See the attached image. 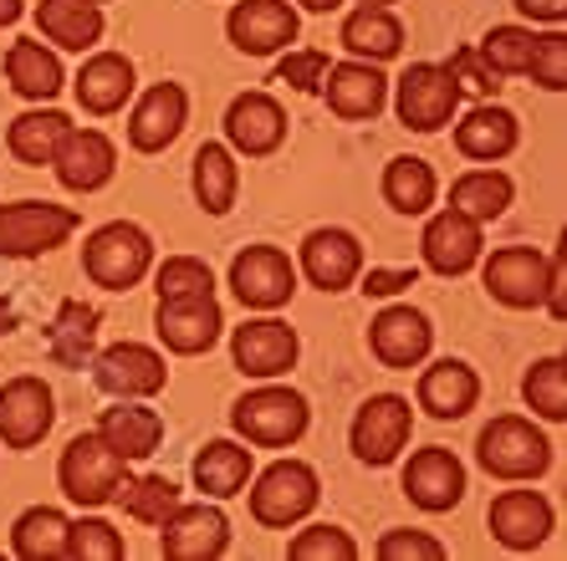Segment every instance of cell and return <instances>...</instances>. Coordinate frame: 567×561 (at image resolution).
Segmentation results:
<instances>
[{
    "mask_svg": "<svg viewBox=\"0 0 567 561\" xmlns=\"http://www.w3.org/2000/svg\"><path fill=\"white\" fill-rule=\"evenodd\" d=\"M21 15H27V6H21V0H0V31H6V27H16Z\"/></svg>",
    "mask_w": 567,
    "mask_h": 561,
    "instance_id": "cell-52",
    "label": "cell"
},
{
    "mask_svg": "<svg viewBox=\"0 0 567 561\" xmlns=\"http://www.w3.org/2000/svg\"><path fill=\"white\" fill-rule=\"evenodd\" d=\"M322 500V485L307 459H277L251 480V516L266 531H287V526L307 521Z\"/></svg>",
    "mask_w": 567,
    "mask_h": 561,
    "instance_id": "cell-5",
    "label": "cell"
},
{
    "mask_svg": "<svg viewBox=\"0 0 567 561\" xmlns=\"http://www.w3.org/2000/svg\"><path fill=\"white\" fill-rule=\"evenodd\" d=\"M527 77L537 82V87H547V92H563L567 87V37H563V31L537 37V52H532Z\"/></svg>",
    "mask_w": 567,
    "mask_h": 561,
    "instance_id": "cell-49",
    "label": "cell"
},
{
    "mask_svg": "<svg viewBox=\"0 0 567 561\" xmlns=\"http://www.w3.org/2000/svg\"><path fill=\"white\" fill-rule=\"evenodd\" d=\"M158 551L169 561H220L230 551V521L215 500H179L164 521Z\"/></svg>",
    "mask_w": 567,
    "mask_h": 561,
    "instance_id": "cell-12",
    "label": "cell"
},
{
    "mask_svg": "<svg viewBox=\"0 0 567 561\" xmlns=\"http://www.w3.org/2000/svg\"><path fill=\"white\" fill-rule=\"evenodd\" d=\"M297 266H302V276L317 291H332V297H338V291H348L358 281V271H363V246H358L353 230L322 225V230H312V236L302 240Z\"/></svg>",
    "mask_w": 567,
    "mask_h": 561,
    "instance_id": "cell-23",
    "label": "cell"
},
{
    "mask_svg": "<svg viewBox=\"0 0 567 561\" xmlns=\"http://www.w3.org/2000/svg\"><path fill=\"white\" fill-rule=\"evenodd\" d=\"M475 404H481V373L471 363L440 357V363H430L420 373V408L430 418L450 424V418H465Z\"/></svg>",
    "mask_w": 567,
    "mask_h": 561,
    "instance_id": "cell-26",
    "label": "cell"
},
{
    "mask_svg": "<svg viewBox=\"0 0 567 561\" xmlns=\"http://www.w3.org/2000/svg\"><path fill=\"white\" fill-rule=\"evenodd\" d=\"M435 195H440V179L424 158H414V154L389 158V169H383V199H389L394 215H430Z\"/></svg>",
    "mask_w": 567,
    "mask_h": 561,
    "instance_id": "cell-37",
    "label": "cell"
},
{
    "mask_svg": "<svg viewBox=\"0 0 567 561\" xmlns=\"http://www.w3.org/2000/svg\"><path fill=\"white\" fill-rule=\"evenodd\" d=\"M547 276H553V256L537 246H502L486 256V297L512 307V312H532L547 297Z\"/></svg>",
    "mask_w": 567,
    "mask_h": 561,
    "instance_id": "cell-10",
    "label": "cell"
},
{
    "mask_svg": "<svg viewBox=\"0 0 567 561\" xmlns=\"http://www.w3.org/2000/svg\"><path fill=\"white\" fill-rule=\"evenodd\" d=\"M338 41H343V52L353 56V62L379 66L404 52V27H399V15L389 11V6H353V11L343 15Z\"/></svg>",
    "mask_w": 567,
    "mask_h": 561,
    "instance_id": "cell-29",
    "label": "cell"
},
{
    "mask_svg": "<svg viewBox=\"0 0 567 561\" xmlns=\"http://www.w3.org/2000/svg\"><path fill=\"white\" fill-rule=\"evenodd\" d=\"M475 459L491 480H542L553 470V444L522 414H496L475 439Z\"/></svg>",
    "mask_w": 567,
    "mask_h": 561,
    "instance_id": "cell-2",
    "label": "cell"
},
{
    "mask_svg": "<svg viewBox=\"0 0 567 561\" xmlns=\"http://www.w3.org/2000/svg\"><path fill=\"white\" fill-rule=\"evenodd\" d=\"M251 470H256V455L246 444L236 439H210L205 449L195 455V490L205 500H230L251 485Z\"/></svg>",
    "mask_w": 567,
    "mask_h": 561,
    "instance_id": "cell-32",
    "label": "cell"
},
{
    "mask_svg": "<svg viewBox=\"0 0 567 561\" xmlns=\"http://www.w3.org/2000/svg\"><path fill=\"white\" fill-rule=\"evenodd\" d=\"M420 256L435 276H465L481 266V256H486V236H481V225H475L471 215L440 209V215H430V225H424Z\"/></svg>",
    "mask_w": 567,
    "mask_h": 561,
    "instance_id": "cell-20",
    "label": "cell"
},
{
    "mask_svg": "<svg viewBox=\"0 0 567 561\" xmlns=\"http://www.w3.org/2000/svg\"><path fill=\"white\" fill-rule=\"evenodd\" d=\"M82 271L103 291H133L154 271V240H148L144 225L107 220V225H97L93 236H87V246H82Z\"/></svg>",
    "mask_w": 567,
    "mask_h": 561,
    "instance_id": "cell-3",
    "label": "cell"
},
{
    "mask_svg": "<svg viewBox=\"0 0 567 561\" xmlns=\"http://www.w3.org/2000/svg\"><path fill=\"white\" fill-rule=\"evenodd\" d=\"M287 557L291 561H358V541L343 531V526L317 521V526H307V531L291 536Z\"/></svg>",
    "mask_w": 567,
    "mask_h": 561,
    "instance_id": "cell-45",
    "label": "cell"
},
{
    "mask_svg": "<svg viewBox=\"0 0 567 561\" xmlns=\"http://www.w3.org/2000/svg\"><path fill=\"white\" fill-rule=\"evenodd\" d=\"M56 424V393L41 378L21 373L0 388V444L6 449H37Z\"/></svg>",
    "mask_w": 567,
    "mask_h": 561,
    "instance_id": "cell-17",
    "label": "cell"
},
{
    "mask_svg": "<svg viewBox=\"0 0 567 561\" xmlns=\"http://www.w3.org/2000/svg\"><path fill=\"white\" fill-rule=\"evenodd\" d=\"M399 485H404V496L420 510L445 516V510H455L465 500V465L445 444H424V449H414V455L404 459V480Z\"/></svg>",
    "mask_w": 567,
    "mask_h": 561,
    "instance_id": "cell-19",
    "label": "cell"
},
{
    "mask_svg": "<svg viewBox=\"0 0 567 561\" xmlns=\"http://www.w3.org/2000/svg\"><path fill=\"white\" fill-rule=\"evenodd\" d=\"M189 123V92L179 82H154L128 113V144L138 154H164Z\"/></svg>",
    "mask_w": 567,
    "mask_h": 561,
    "instance_id": "cell-22",
    "label": "cell"
},
{
    "mask_svg": "<svg viewBox=\"0 0 567 561\" xmlns=\"http://www.w3.org/2000/svg\"><path fill=\"white\" fill-rule=\"evenodd\" d=\"M93 383L113 398H154L169 388V363L148 342H113L93 357Z\"/></svg>",
    "mask_w": 567,
    "mask_h": 561,
    "instance_id": "cell-14",
    "label": "cell"
},
{
    "mask_svg": "<svg viewBox=\"0 0 567 561\" xmlns=\"http://www.w3.org/2000/svg\"><path fill=\"white\" fill-rule=\"evenodd\" d=\"M297 6H302V11H312V15H328V11H338L343 0H297Z\"/></svg>",
    "mask_w": 567,
    "mask_h": 561,
    "instance_id": "cell-53",
    "label": "cell"
},
{
    "mask_svg": "<svg viewBox=\"0 0 567 561\" xmlns=\"http://www.w3.org/2000/svg\"><path fill=\"white\" fill-rule=\"evenodd\" d=\"M82 225L78 209L52 205V199H16L0 205V256L6 261H37L56 250Z\"/></svg>",
    "mask_w": 567,
    "mask_h": 561,
    "instance_id": "cell-6",
    "label": "cell"
},
{
    "mask_svg": "<svg viewBox=\"0 0 567 561\" xmlns=\"http://www.w3.org/2000/svg\"><path fill=\"white\" fill-rule=\"evenodd\" d=\"M236 189H240V169H236V154L225 144H199L195 154V199L205 215H230L236 205Z\"/></svg>",
    "mask_w": 567,
    "mask_h": 561,
    "instance_id": "cell-39",
    "label": "cell"
},
{
    "mask_svg": "<svg viewBox=\"0 0 567 561\" xmlns=\"http://www.w3.org/2000/svg\"><path fill=\"white\" fill-rule=\"evenodd\" d=\"M430 347H435V326L420 307H404V301L383 307L369 326V353L394 373H414L430 357Z\"/></svg>",
    "mask_w": 567,
    "mask_h": 561,
    "instance_id": "cell-16",
    "label": "cell"
},
{
    "mask_svg": "<svg viewBox=\"0 0 567 561\" xmlns=\"http://www.w3.org/2000/svg\"><path fill=\"white\" fill-rule=\"evenodd\" d=\"M37 27L62 52H93L103 41L107 21H103V6H87V0H41Z\"/></svg>",
    "mask_w": 567,
    "mask_h": 561,
    "instance_id": "cell-33",
    "label": "cell"
},
{
    "mask_svg": "<svg viewBox=\"0 0 567 561\" xmlns=\"http://www.w3.org/2000/svg\"><path fill=\"white\" fill-rule=\"evenodd\" d=\"M445 72L455 77V87L471 92V97H481V103H491V97H496V87H502V77L481 62V52H475V46H455V56L445 62Z\"/></svg>",
    "mask_w": 567,
    "mask_h": 561,
    "instance_id": "cell-47",
    "label": "cell"
},
{
    "mask_svg": "<svg viewBox=\"0 0 567 561\" xmlns=\"http://www.w3.org/2000/svg\"><path fill=\"white\" fill-rule=\"evenodd\" d=\"M133 87H138V72L123 52H93L78 72V103L93 118H113L118 107H128Z\"/></svg>",
    "mask_w": 567,
    "mask_h": 561,
    "instance_id": "cell-27",
    "label": "cell"
},
{
    "mask_svg": "<svg viewBox=\"0 0 567 561\" xmlns=\"http://www.w3.org/2000/svg\"><path fill=\"white\" fill-rule=\"evenodd\" d=\"M465 92L455 87V77L445 72V62H410L404 77L394 82V113L410 133H440Z\"/></svg>",
    "mask_w": 567,
    "mask_h": 561,
    "instance_id": "cell-8",
    "label": "cell"
},
{
    "mask_svg": "<svg viewBox=\"0 0 567 561\" xmlns=\"http://www.w3.org/2000/svg\"><path fill=\"white\" fill-rule=\"evenodd\" d=\"M307 424H312L307 398L277 378L230 404V429L246 444H256V449H287V444H297L307 434Z\"/></svg>",
    "mask_w": 567,
    "mask_h": 561,
    "instance_id": "cell-1",
    "label": "cell"
},
{
    "mask_svg": "<svg viewBox=\"0 0 567 561\" xmlns=\"http://www.w3.org/2000/svg\"><path fill=\"white\" fill-rule=\"evenodd\" d=\"M154 332H158V342H164L174 357L210 353L215 342H220V332H225L220 301L215 297H169V301H158Z\"/></svg>",
    "mask_w": 567,
    "mask_h": 561,
    "instance_id": "cell-18",
    "label": "cell"
},
{
    "mask_svg": "<svg viewBox=\"0 0 567 561\" xmlns=\"http://www.w3.org/2000/svg\"><path fill=\"white\" fill-rule=\"evenodd\" d=\"M66 133H72V118H66V113H56V107H31V113H21V118L6 128V144H11V154L21 158V164L47 169Z\"/></svg>",
    "mask_w": 567,
    "mask_h": 561,
    "instance_id": "cell-35",
    "label": "cell"
},
{
    "mask_svg": "<svg viewBox=\"0 0 567 561\" xmlns=\"http://www.w3.org/2000/svg\"><path fill=\"white\" fill-rule=\"evenodd\" d=\"M302 31V15L291 0H236L225 15V37L246 56H277L287 52Z\"/></svg>",
    "mask_w": 567,
    "mask_h": 561,
    "instance_id": "cell-13",
    "label": "cell"
},
{
    "mask_svg": "<svg viewBox=\"0 0 567 561\" xmlns=\"http://www.w3.org/2000/svg\"><path fill=\"white\" fill-rule=\"evenodd\" d=\"M287 144V107L271 92H240L225 107V148L246 158H271Z\"/></svg>",
    "mask_w": 567,
    "mask_h": 561,
    "instance_id": "cell-15",
    "label": "cell"
},
{
    "mask_svg": "<svg viewBox=\"0 0 567 561\" xmlns=\"http://www.w3.org/2000/svg\"><path fill=\"white\" fill-rule=\"evenodd\" d=\"M410 429H414V404L404 393H373L363 398L353 414V429H348V444H353L358 465H394L404 449H410Z\"/></svg>",
    "mask_w": 567,
    "mask_h": 561,
    "instance_id": "cell-7",
    "label": "cell"
},
{
    "mask_svg": "<svg viewBox=\"0 0 567 561\" xmlns=\"http://www.w3.org/2000/svg\"><path fill=\"white\" fill-rule=\"evenodd\" d=\"M512 199H516V184L502 169H465L461 179L450 184V209L471 215L475 225L502 220L506 209H512Z\"/></svg>",
    "mask_w": 567,
    "mask_h": 561,
    "instance_id": "cell-36",
    "label": "cell"
},
{
    "mask_svg": "<svg viewBox=\"0 0 567 561\" xmlns=\"http://www.w3.org/2000/svg\"><path fill=\"white\" fill-rule=\"evenodd\" d=\"M512 6L527 21H547V27H563V15H567V0H512Z\"/></svg>",
    "mask_w": 567,
    "mask_h": 561,
    "instance_id": "cell-51",
    "label": "cell"
},
{
    "mask_svg": "<svg viewBox=\"0 0 567 561\" xmlns=\"http://www.w3.org/2000/svg\"><path fill=\"white\" fill-rule=\"evenodd\" d=\"M491 536L502 541L506 551H537L557 526V510L542 490H502L491 500Z\"/></svg>",
    "mask_w": 567,
    "mask_h": 561,
    "instance_id": "cell-24",
    "label": "cell"
},
{
    "mask_svg": "<svg viewBox=\"0 0 567 561\" xmlns=\"http://www.w3.org/2000/svg\"><path fill=\"white\" fill-rule=\"evenodd\" d=\"M363 6H394V0H363Z\"/></svg>",
    "mask_w": 567,
    "mask_h": 561,
    "instance_id": "cell-55",
    "label": "cell"
},
{
    "mask_svg": "<svg viewBox=\"0 0 567 561\" xmlns=\"http://www.w3.org/2000/svg\"><path fill=\"white\" fill-rule=\"evenodd\" d=\"M230 291L251 312H281L297 291V266L281 246H246L230 261Z\"/></svg>",
    "mask_w": 567,
    "mask_h": 561,
    "instance_id": "cell-11",
    "label": "cell"
},
{
    "mask_svg": "<svg viewBox=\"0 0 567 561\" xmlns=\"http://www.w3.org/2000/svg\"><path fill=\"white\" fill-rule=\"evenodd\" d=\"M97 322L103 312L87 307V301H62L47 326V353H52L56 367H87L93 357V342H97Z\"/></svg>",
    "mask_w": 567,
    "mask_h": 561,
    "instance_id": "cell-34",
    "label": "cell"
},
{
    "mask_svg": "<svg viewBox=\"0 0 567 561\" xmlns=\"http://www.w3.org/2000/svg\"><path fill=\"white\" fill-rule=\"evenodd\" d=\"M522 144V123H516L512 107L502 103H475L461 123H455V148L475 164H496V158L516 154Z\"/></svg>",
    "mask_w": 567,
    "mask_h": 561,
    "instance_id": "cell-28",
    "label": "cell"
},
{
    "mask_svg": "<svg viewBox=\"0 0 567 561\" xmlns=\"http://www.w3.org/2000/svg\"><path fill=\"white\" fill-rule=\"evenodd\" d=\"M358 281H363V297L369 301H389V297H399L404 287H414L420 281V271L414 266H373V271H358Z\"/></svg>",
    "mask_w": 567,
    "mask_h": 561,
    "instance_id": "cell-50",
    "label": "cell"
},
{
    "mask_svg": "<svg viewBox=\"0 0 567 561\" xmlns=\"http://www.w3.org/2000/svg\"><path fill=\"white\" fill-rule=\"evenodd\" d=\"M6 82H11V92L27 97V103H52L56 92L66 87L62 56L47 52V41H37V37L11 41V46H6Z\"/></svg>",
    "mask_w": 567,
    "mask_h": 561,
    "instance_id": "cell-30",
    "label": "cell"
},
{
    "mask_svg": "<svg viewBox=\"0 0 567 561\" xmlns=\"http://www.w3.org/2000/svg\"><path fill=\"white\" fill-rule=\"evenodd\" d=\"M322 103L332 107V118L343 123H373L389 103V77L373 62H332L322 77Z\"/></svg>",
    "mask_w": 567,
    "mask_h": 561,
    "instance_id": "cell-21",
    "label": "cell"
},
{
    "mask_svg": "<svg viewBox=\"0 0 567 561\" xmlns=\"http://www.w3.org/2000/svg\"><path fill=\"white\" fill-rule=\"evenodd\" d=\"M118 500L123 510H128V521H138V526H164L169 521V510L185 500V490L169 480V475H138V480H123L118 485Z\"/></svg>",
    "mask_w": 567,
    "mask_h": 561,
    "instance_id": "cell-40",
    "label": "cell"
},
{
    "mask_svg": "<svg viewBox=\"0 0 567 561\" xmlns=\"http://www.w3.org/2000/svg\"><path fill=\"white\" fill-rule=\"evenodd\" d=\"M154 291H158V301L215 297V271H210V261H199V256H169V261L154 271Z\"/></svg>",
    "mask_w": 567,
    "mask_h": 561,
    "instance_id": "cell-44",
    "label": "cell"
},
{
    "mask_svg": "<svg viewBox=\"0 0 567 561\" xmlns=\"http://www.w3.org/2000/svg\"><path fill=\"white\" fill-rule=\"evenodd\" d=\"M481 62L496 72V77H516L532 66V52H537V31L532 27H491L486 41L475 46Z\"/></svg>",
    "mask_w": 567,
    "mask_h": 561,
    "instance_id": "cell-42",
    "label": "cell"
},
{
    "mask_svg": "<svg viewBox=\"0 0 567 561\" xmlns=\"http://www.w3.org/2000/svg\"><path fill=\"white\" fill-rule=\"evenodd\" d=\"M87 6H107V0H87Z\"/></svg>",
    "mask_w": 567,
    "mask_h": 561,
    "instance_id": "cell-56",
    "label": "cell"
},
{
    "mask_svg": "<svg viewBox=\"0 0 567 561\" xmlns=\"http://www.w3.org/2000/svg\"><path fill=\"white\" fill-rule=\"evenodd\" d=\"M52 169H56V179H62V189L93 195V189H103V184L118 174V148H113V138H107L103 128H72L62 138V148H56Z\"/></svg>",
    "mask_w": 567,
    "mask_h": 561,
    "instance_id": "cell-25",
    "label": "cell"
},
{
    "mask_svg": "<svg viewBox=\"0 0 567 561\" xmlns=\"http://www.w3.org/2000/svg\"><path fill=\"white\" fill-rule=\"evenodd\" d=\"M230 357L246 378L256 383H271V378H287L297 357H302V337L297 326L281 322V316H251L230 332Z\"/></svg>",
    "mask_w": 567,
    "mask_h": 561,
    "instance_id": "cell-9",
    "label": "cell"
},
{
    "mask_svg": "<svg viewBox=\"0 0 567 561\" xmlns=\"http://www.w3.org/2000/svg\"><path fill=\"white\" fill-rule=\"evenodd\" d=\"M522 398H527V408H537V418L563 424L567 418V357H542V363H532L527 378H522Z\"/></svg>",
    "mask_w": 567,
    "mask_h": 561,
    "instance_id": "cell-41",
    "label": "cell"
},
{
    "mask_svg": "<svg viewBox=\"0 0 567 561\" xmlns=\"http://www.w3.org/2000/svg\"><path fill=\"white\" fill-rule=\"evenodd\" d=\"M56 480H62V496L82 510H97L118 496V485L128 480V459L118 449H107L103 434H78V439L62 449V465H56Z\"/></svg>",
    "mask_w": 567,
    "mask_h": 561,
    "instance_id": "cell-4",
    "label": "cell"
},
{
    "mask_svg": "<svg viewBox=\"0 0 567 561\" xmlns=\"http://www.w3.org/2000/svg\"><path fill=\"white\" fill-rule=\"evenodd\" d=\"M379 561H445V541H435L430 531H394L379 536Z\"/></svg>",
    "mask_w": 567,
    "mask_h": 561,
    "instance_id": "cell-48",
    "label": "cell"
},
{
    "mask_svg": "<svg viewBox=\"0 0 567 561\" xmlns=\"http://www.w3.org/2000/svg\"><path fill=\"white\" fill-rule=\"evenodd\" d=\"M66 561H123V531L103 516L66 526Z\"/></svg>",
    "mask_w": 567,
    "mask_h": 561,
    "instance_id": "cell-43",
    "label": "cell"
},
{
    "mask_svg": "<svg viewBox=\"0 0 567 561\" xmlns=\"http://www.w3.org/2000/svg\"><path fill=\"white\" fill-rule=\"evenodd\" d=\"M66 516L56 506H31L11 526V551L21 561H62L66 557Z\"/></svg>",
    "mask_w": 567,
    "mask_h": 561,
    "instance_id": "cell-38",
    "label": "cell"
},
{
    "mask_svg": "<svg viewBox=\"0 0 567 561\" xmlns=\"http://www.w3.org/2000/svg\"><path fill=\"white\" fill-rule=\"evenodd\" d=\"M332 56L322 52V46H287V56L277 62V72H271V82H281V87L291 92H322V77H328Z\"/></svg>",
    "mask_w": 567,
    "mask_h": 561,
    "instance_id": "cell-46",
    "label": "cell"
},
{
    "mask_svg": "<svg viewBox=\"0 0 567 561\" xmlns=\"http://www.w3.org/2000/svg\"><path fill=\"white\" fill-rule=\"evenodd\" d=\"M11 326H16V307H11V301H6V297H0V337H6Z\"/></svg>",
    "mask_w": 567,
    "mask_h": 561,
    "instance_id": "cell-54",
    "label": "cell"
},
{
    "mask_svg": "<svg viewBox=\"0 0 567 561\" xmlns=\"http://www.w3.org/2000/svg\"><path fill=\"white\" fill-rule=\"evenodd\" d=\"M97 434H103L107 449H118L128 465H138V459L158 455V444H164V418H158L154 408H144V398H123L118 408H103Z\"/></svg>",
    "mask_w": 567,
    "mask_h": 561,
    "instance_id": "cell-31",
    "label": "cell"
}]
</instances>
